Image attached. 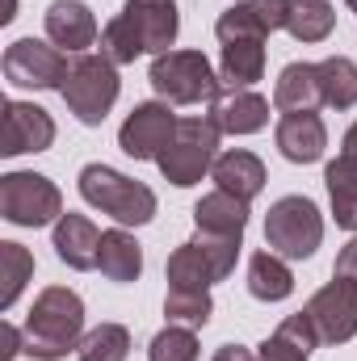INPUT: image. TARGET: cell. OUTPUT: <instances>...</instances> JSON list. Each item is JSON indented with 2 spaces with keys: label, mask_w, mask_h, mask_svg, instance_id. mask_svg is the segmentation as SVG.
Returning <instances> with one entry per match:
<instances>
[{
  "label": "cell",
  "mask_w": 357,
  "mask_h": 361,
  "mask_svg": "<svg viewBox=\"0 0 357 361\" xmlns=\"http://www.w3.org/2000/svg\"><path fill=\"white\" fill-rule=\"evenodd\" d=\"M85 341V302L68 286H47L25 315V353L38 361H59Z\"/></svg>",
  "instance_id": "1"
},
{
  "label": "cell",
  "mask_w": 357,
  "mask_h": 361,
  "mask_svg": "<svg viewBox=\"0 0 357 361\" xmlns=\"http://www.w3.org/2000/svg\"><path fill=\"white\" fill-rule=\"evenodd\" d=\"M80 197L122 227H143L156 219V193L143 180L126 177L109 164H85L80 169Z\"/></svg>",
  "instance_id": "2"
},
{
  "label": "cell",
  "mask_w": 357,
  "mask_h": 361,
  "mask_svg": "<svg viewBox=\"0 0 357 361\" xmlns=\"http://www.w3.org/2000/svg\"><path fill=\"white\" fill-rule=\"evenodd\" d=\"M219 122L210 114H193V118H181L177 135L169 139V147L156 156V169L160 177L177 189H189L206 177L219 160Z\"/></svg>",
  "instance_id": "3"
},
{
  "label": "cell",
  "mask_w": 357,
  "mask_h": 361,
  "mask_svg": "<svg viewBox=\"0 0 357 361\" xmlns=\"http://www.w3.org/2000/svg\"><path fill=\"white\" fill-rule=\"evenodd\" d=\"M152 89L160 101L169 105H214L223 80L214 76L210 59L202 51H164L152 59V72H147Z\"/></svg>",
  "instance_id": "4"
},
{
  "label": "cell",
  "mask_w": 357,
  "mask_h": 361,
  "mask_svg": "<svg viewBox=\"0 0 357 361\" xmlns=\"http://www.w3.org/2000/svg\"><path fill=\"white\" fill-rule=\"evenodd\" d=\"M265 244L269 252H277L286 261L315 257V248L324 244V214H320V206L311 197H303V193L277 197L265 214Z\"/></svg>",
  "instance_id": "5"
},
{
  "label": "cell",
  "mask_w": 357,
  "mask_h": 361,
  "mask_svg": "<svg viewBox=\"0 0 357 361\" xmlns=\"http://www.w3.org/2000/svg\"><path fill=\"white\" fill-rule=\"evenodd\" d=\"M118 89H122V80H118V63H109L105 55H76L72 59V68H68V80H63V101H68V109L76 114V122H85V126H101L105 122V114L114 109V101H118Z\"/></svg>",
  "instance_id": "6"
},
{
  "label": "cell",
  "mask_w": 357,
  "mask_h": 361,
  "mask_svg": "<svg viewBox=\"0 0 357 361\" xmlns=\"http://www.w3.org/2000/svg\"><path fill=\"white\" fill-rule=\"evenodd\" d=\"M0 219L13 227H51L63 219V193L42 173H4L0 177Z\"/></svg>",
  "instance_id": "7"
},
{
  "label": "cell",
  "mask_w": 357,
  "mask_h": 361,
  "mask_svg": "<svg viewBox=\"0 0 357 361\" xmlns=\"http://www.w3.org/2000/svg\"><path fill=\"white\" fill-rule=\"evenodd\" d=\"M72 59L42 38H17L4 51V76L17 89H63Z\"/></svg>",
  "instance_id": "8"
},
{
  "label": "cell",
  "mask_w": 357,
  "mask_h": 361,
  "mask_svg": "<svg viewBox=\"0 0 357 361\" xmlns=\"http://www.w3.org/2000/svg\"><path fill=\"white\" fill-rule=\"evenodd\" d=\"M320 332V345H345L357 336V281L353 277H337L328 286H320L311 294V302L303 307Z\"/></svg>",
  "instance_id": "9"
},
{
  "label": "cell",
  "mask_w": 357,
  "mask_h": 361,
  "mask_svg": "<svg viewBox=\"0 0 357 361\" xmlns=\"http://www.w3.org/2000/svg\"><path fill=\"white\" fill-rule=\"evenodd\" d=\"M177 114L169 109V101H139L126 122L118 126V147L131 156V160H156L169 139L177 135Z\"/></svg>",
  "instance_id": "10"
},
{
  "label": "cell",
  "mask_w": 357,
  "mask_h": 361,
  "mask_svg": "<svg viewBox=\"0 0 357 361\" xmlns=\"http://www.w3.org/2000/svg\"><path fill=\"white\" fill-rule=\"evenodd\" d=\"M55 143V118L34 105V101H4V135H0V156H25V152H47Z\"/></svg>",
  "instance_id": "11"
},
{
  "label": "cell",
  "mask_w": 357,
  "mask_h": 361,
  "mask_svg": "<svg viewBox=\"0 0 357 361\" xmlns=\"http://www.w3.org/2000/svg\"><path fill=\"white\" fill-rule=\"evenodd\" d=\"M122 17L131 21V30L143 42V55H164L173 51L181 30V8L173 0H126Z\"/></svg>",
  "instance_id": "12"
},
{
  "label": "cell",
  "mask_w": 357,
  "mask_h": 361,
  "mask_svg": "<svg viewBox=\"0 0 357 361\" xmlns=\"http://www.w3.org/2000/svg\"><path fill=\"white\" fill-rule=\"evenodd\" d=\"M277 152L290 160V164H315L328 147V126L315 109H303V114H282L277 118Z\"/></svg>",
  "instance_id": "13"
},
{
  "label": "cell",
  "mask_w": 357,
  "mask_h": 361,
  "mask_svg": "<svg viewBox=\"0 0 357 361\" xmlns=\"http://www.w3.org/2000/svg\"><path fill=\"white\" fill-rule=\"evenodd\" d=\"M51 244H55V257H59L68 269H80V273L97 269V257H101V231H97V223H92L89 214L68 210V214L55 223Z\"/></svg>",
  "instance_id": "14"
},
{
  "label": "cell",
  "mask_w": 357,
  "mask_h": 361,
  "mask_svg": "<svg viewBox=\"0 0 357 361\" xmlns=\"http://www.w3.org/2000/svg\"><path fill=\"white\" fill-rule=\"evenodd\" d=\"M97 17L85 0H55L47 8V42H55L59 51H76L85 55L97 42Z\"/></svg>",
  "instance_id": "15"
},
{
  "label": "cell",
  "mask_w": 357,
  "mask_h": 361,
  "mask_svg": "<svg viewBox=\"0 0 357 361\" xmlns=\"http://www.w3.org/2000/svg\"><path fill=\"white\" fill-rule=\"evenodd\" d=\"M210 118L219 122L223 135H257L269 122V101L253 89H223L210 105Z\"/></svg>",
  "instance_id": "16"
},
{
  "label": "cell",
  "mask_w": 357,
  "mask_h": 361,
  "mask_svg": "<svg viewBox=\"0 0 357 361\" xmlns=\"http://www.w3.org/2000/svg\"><path fill=\"white\" fill-rule=\"evenodd\" d=\"M210 177H214V185H219L223 193H236L240 202H253V197L265 189V180H269L261 156H253V152H244V147L223 152V156L214 160Z\"/></svg>",
  "instance_id": "17"
},
{
  "label": "cell",
  "mask_w": 357,
  "mask_h": 361,
  "mask_svg": "<svg viewBox=\"0 0 357 361\" xmlns=\"http://www.w3.org/2000/svg\"><path fill=\"white\" fill-rule=\"evenodd\" d=\"M320 105H324L320 63H286L277 85H273V109L303 114V109H320Z\"/></svg>",
  "instance_id": "18"
},
{
  "label": "cell",
  "mask_w": 357,
  "mask_h": 361,
  "mask_svg": "<svg viewBox=\"0 0 357 361\" xmlns=\"http://www.w3.org/2000/svg\"><path fill=\"white\" fill-rule=\"evenodd\" d=\"M315 345H320V332H315L311 315L298 311V315H286L277 324V332L261 341V353L257 357L261 361H307Z\"/></svg>",
  "instance_id": "19"
},
{
  "label": "cell",
  "mask_w": 357,
  "mask_h": 361,
  "mask_svg": "<svg viewBox=\"0 0 357 361\" xmlns=\"http://www.w3.org/2000/svg\"><path fill=\"white\" fill-rule=\"evenodd\" d=\"M193 223H198V231L244 240V231H248V202H240L236 193L214 189V193H206V197L193 206Z\"/></svg>",
  "instance_id": "20"
},
{
  "label": "cell",
  "mask_w": 357,
  "mask_h": 361,
  "mask_svg": "<svg viewBox=\"0 0 357 361\" xmlns=\"http://www.w3.org/2000/svg\"><path fill=\"white\" fill-rule=\"evenodd\" d=\"M97 269L105 273L109 281H139L143 273V248L131 231L114 227V231H101V257H97Z\"/></svg>",
  "instance_id": "21"
},
{
  "label": "cell",
  "mask_w": 357,
  "mask_h": 361,
  "mask_svg": "<svg viewBox=\"0 0 357 361\" xmlns=\"http://www.w3.org/2000/svg\"><path fill=\"white\" fill-rule=\"evenodd\" d=\"M265 76V38L248 42H227L219 59V80L223 89H253Z\"/></svg>",
  "instance_id": "22"
},
{
  "label": "cell",
  "mask_w": 357,
  "mask_h": 361,
  "mask_svg": "<svg viewBox=\"0 0 357 361\" xmlns=\"http://www.w3.org/2000/svg\"><path fill=\"white\" fill-rule=\"evenodd\" d=\"M169 290H210L214 281H219V273H214V261L206 257V248L198 244V240H189V244H181L177 252L169 257Z\"/></svg>",
  "instance_id": "23"
},
{
  "label": "cell",
  "mask_w": 357,
  "mask_h": 361,
  "mask_svg": "<svg viewBox=\"0 0 357 361\" xmlns=\"http://www.w3.org/2000/svg\"><path fill=\"white\" fill-rule=\"evenodd\" d=\"M290 290H294V273L286 265V257L253 252V261H248V294L261 298V302H282V298H290Z\"/></svg>",
  "instance_id": "24"
},
{
  "label": "cell",
  "mask_w": 357,
  "mask_h": 361,
  "mask_svg": "<svg viewBox=\"0 0 357 361\" xmlns=\"http://www.w3.org/2000/svg\"><path fill=\"white\" fill-rule=\"evenodd\" d=\"M324 185H328V197H332V219L337 227L353 231L357 235V164L337 156L328 169H324Z\"/></svg>",
  "instance_id": "25"
},
{
  "label": "cell",
  "mask_w": 357,
  "mask_h": 361,
  "mask_svg": "<svg viewBox=\"0 0 357 361\" xmlns=\"http://www.w3.org/2000/svg\"><path fill=\"white\" fill-rule=\"evenodd\" d=\"M320 89L328 109H353L357 105V63L349 55H328L320 63Z\"/></svg>",
  "instance_id": "26"
},
{
  "label": "cell",
  "mask_w": 357,
  "mask_h": 361,
  "mask_svg": "<svg viewBox=\"0 0 357 361\" xmlns=\"http://www.w3.org/2000/svg\"><path fill=\"white\" fill-rule=\"evenodd\" d=\"M337 25V8L328 0H294L290 4V21H286V34L298 38V42H324Z\"/></svg>",
  "instance_id": "27"
},
{
  "label": "cell",
  "mask_w": 357,
  "mask_h": 361,
  "mask_svg": "<svg viewBox=\"0 0 357 361\" xmlns=\"http://www.w3.org/2000/svg\"><path fill=\"white\" fill-rule=\"evenodd\" d=\"M30 277H34V257L21 244L4 240L0 244V311H8L21 298V290H25Z\"/></svg>",
  "instance_id": "28"
},
{
  "label": "cell",
  "mask_w": 357,
  "mask_h": 361,
  "mask_svg": "<svg viewBox=\"0 0 357 361\" xmlns=\"http://www.w3.org/2000/svg\"><path fill=\"white\" fill-rule=\"evenodd\" d=\"M76 357L80 361H126L131 357V332L122 324H97L92 332H85Z\"/></svg>",
  "instance_id": "29"
},
{
  "label": "cell",
  "mask_w": 357,
  "mask_h": 361,
  "mask_svg": "<svg viewBox=\"0 0 357 361\" xmlns=\"http://www.w3.org/2000/svg\"><path fill=\"white\" fill-rule=\"evenodd\" d=\"M164 315L169 324H181V328H206L210 315H214V302H210V290H169L164 294Z\"/></svg>",
  "instance_id": "30"
},
{
  "label": "cell",
  "mask_w": 357,
  "mask_h": 361,
  "mask_svg": "<svg viewBox=\"0 0 357 361\" xmlns=\"http://www.w3.org/2000/svg\"><path fill=\"white\" fill-rule=\"evenodd\" d=\"M101 55L109 63H118V68H126V63H135L143 55V42H139V34L131 30V21L122 13L114 21H105V30H101Z\"/></svg>",
  "instance_id": "31"
},
{
  "label": "cell",
  "mask_w": 357,
  "mask_h": 361,
  "mask_svg": "<svg viewBox=\"0 0 357 361\" xmlns=\"http://www.w3.org/2000/svg\"><path fill=\"white\" fill-rule=\"evenodd\" d=\"M214 34H219L223 47H227V42H248V38H269L265 25L257 21V13L248 8V0L227 4V8L219 13V21H214Z\"/></svg>",
  "instance_id": "32"
},
{
  "label": "cell",
  "mask_w": 357,
  "mask_h": 361,
  "mask_svg": "<svg viewBox=\"0 0 357 361\" xmlns=\"http://www.w3.org/2000/svg\"><path fill=\"white\" fill-rule=\"evenodd\" d=\"M147 361H198V336H193V328L169 324L164 332H156L152 345H147Z\"/></svg>",
  "instance_id": "33"
},
{
  "label": "cell",
  "mask_w": 357,
  "mask_h": 361,
  "mask_svg": "<svg viewBox=\"0 0 357 361\" xmlns=\"http://www.w3.org/2000/svg\"><path fill=\"white\" fill-rule=\"evenodd\" d=\"M290 4H294V0H248V8L257 13V21L265 25V34L286 30V21H290Z\"/></svg>",
  "instance_id": "34"
},
{
  "label": "cell",
  "mask_w": 357,
  "mask_h": 361,
  "mask_svg": "<svg viewBox=\"0 0 357 361\" xmlns=\"http://www.w3.org/2000/svg\"><path fill=\"white\" fill-rule=\"evenodd\" d=\"M0 345H4V349H0V361H17V353H25V332L4 319V324H0Z\"/></svg>",
  "instance_id": "35"
},
{
  "label": "cell",
  "mask_w": 357,
  "mask_h": 361,
  "mask_svg": "<svg viewBox=\"0 0 357 361\" xmlns=\"http://www.w3.org/2000/svg\"><path fill=\"white\" fill-rule=\"evenodd\" d=\"M337 277H353L357 281V235L353 240H349V244H345V248H341V257H337Z\"/></svg>",
  "instance_id": "36"
},
{
  "label": "cell",
  "mask_w": 357,
  "mask_h": 361,
  "mask_svg": "<svg viewBox=\"0 0 357 361\" xmlns=\"http://www.w3.org/2000/svg\"><path fill=\"white\" fill-rule=\"evenodd\" d=\"M214 361H261L253 349H244V345H223L219 353H214Z\"/></svg>",
  "instance_id": "37"
},
{
  "label": "cell",
  "mask_w": 357,
  "mask_h": 361,
  "mask_svg": "<svg viewBox=\"0 0 357 361\" xmlns=\"http://www.w3.org/2000/svg\"><path fill=\"white\" fill-rule=\"evenodd\" d=\"M341 156H345V160H353V164H357V122L349 126V130H345V139H341Z\"/></svg>",
  "instance_id": "38"
},
{
  "label": "cell",
  "mask_w": 357,
  "mask_h": 361,
  "mask_svg": "<svg viewBox=\"0 0 357 361\" xmlns=\"http://www.w3.org/2000/svg\"><path fill=\"white\" fill-rule=\"evenodd\" d=\"M345 4H349V8H353V13H357V0H345Z\"/></svg>",
  "instance_id": "39"
}]
</instances>
